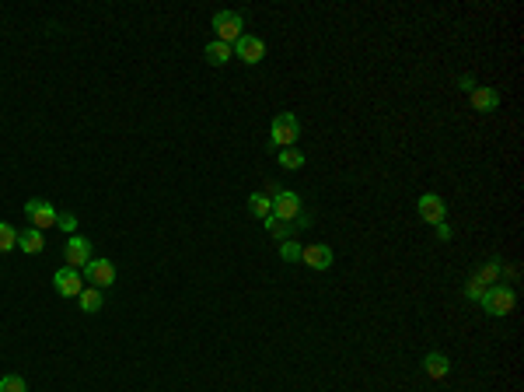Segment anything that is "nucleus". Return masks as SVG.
<instances>
[{
    "instance_id": "1",
    "label": "nucleus",
    "mask_w": 524,
    "mask_h": 392,
    "mask_svg": "<svg viewBox=\"0 0 524 392\" xmlns=\"http://www.w3.org/2000/svg\"><path fill=\"white\" fill-rule=\"evenodd\" d=\"M210 25H213V32H217V43L235 46L245 36V32H242V28H245V18L238 14V11H217Z\"/></svg>"
},
{
    "instance_id": "2",
    "label": "nucleus",
    "mask_w": 524,
    "mask_h": 392,
    "mask_svg": "<svg viewBox=\"0 0 524 392\" xmlns=\"http://www.w3.org/2000/svg\"><path fill=\"white\" fill-rule=\"evenodd\" d=\"M479 305H483L486 315H493V319L510 315V312H514V291H510V287H486Z\"/></svg>"
},
{
    "instance_id": "3",
    "label": "nucleus",
    "mask_w": 524,
    "mask_h": 392,
    "mask_svg": "<svg viewBox=\"0 0 524 392\" xmlns=\"http://www.w3.org/2000/svg\"><path fill=\"white\" fill-rule=\"evenodd\" d=\"M269 133H273V144L277 147H294V140L301 137V120L294 116V112H280L277 120H273V127H269Z\"/></svg>"
},
{
    "instance_id": "4",
    "label": "nucleus",
    "mask_w": 524,
    "mask_h": 392,
    "mask_svg": "<svg viewBox=\"0 0 524 392\" xmlns=\"http://www.w3.org/2000/svg\"><path fill=\"white\" fill-rule=\"evenodd\" d=\"M53 287H56L60 298H77L84 291V273L74 270V266H63V270L53 273Z\"/></svg>"
},
{
    "instance_id": "5",
    "label": "nucleus",
    "mask_w": 524,
    "mask_h": 392,
    "mask_svg": "<svg viewBox=\"0 0 524 392\" xmlns=\"http://www.w3.org/2000/svg\"><path fill=\"white\" fill-rule=\"evenodd\" d=\"M84 280H91V287H98V291H105V287H112L116 284V266L112 260H95L84 266Z\"/></svg>"
},
{
    "instance_id": "6",
    "label": "nucleus",
    "mask_w": 524,
    "mask_h": 392,
    "mask_svg": "<svg viewBox=\"0 0 524 392\" xmlns=\"http://www.w3.org/2000/svg\"><path fill=\"white\" fill-rule=\"evenodd\" d=\"M25 218H28L32 228L46 231V228L56 224V207H53L49 200H28V203H25Z\"/></svg>"
},
{
    "instance_id": "7",
    "label": "nucleus",
    "mask_w": 524,
    "mask_h": 392,
    "mask_svg": "<svg viewBox=\"0 0 524 392\" xmlns=\"http://www.w3.org/2000/svg\"><path fill=\"white\" fill-rule=\"evenodd\" d=\"M273 200V218L280 221H294L301 214V196L294 193V189H280L277 196H269Z\"/></svg>"
},
{
    "instance_id": "8",
    "label": "nucleus",
    "mask_w": 524,
    "mask_h": 392,
    "mask_svg": "<svg viewBox=\"0 0 524 392\" xmlns=\"http://www.w3.org/2000/svg\"><path fill=\"white\" fill-rule=\"evenodd\" d=\"M231 49H235V56H242L248 67H252V63H262V56H266V43L255 39V36H242Z\"/></svg>"
},
{
    "instance_id": "9",
    "label": "nucleus",
    "mask_w": 524,
    "mask_h": 392,
    "mask_svg": "<svg viewBox=\"0 0 524 392\" xmlns=\"http://www.w3.org/2000/svg\"><path fill=\"white\" fill-rule=\"evenodd\" d=\"M63 256H67V266H74V270H84V266L91 263V242H87V238H81V235H74V238L67 242Z\"/></svg>"
},
{
    "instance_id": "10",
    "label": "nucleus",
    "mask_w": 524,
    "mask_h": 392,
    "mask_svg": "<svg viewBox=\"0 0 524 392\" xmlns=\"http://www.w3.org/2000/svg\"><path fill=\"white\" fill-rule=\"evenodd\" d=\"M419 218L427 221V224H441V221H447V207H444V200L437 196V193L419 196Z\"/></svg>"
},
{
    "instance_id": "11",
    "label": "nucleus",
    "mask_w": 524,
    "mask_h": 392,
    "mask_svg": "<svg viewBox=\"0 0 524 392\" xmlns=\"http://www.w3.org/2000/svg\"><path fill=\"white\" fill-rule=\"evenodd\" d=\"M332 260H336V253L328 249V245H308V249H301V263L304 266H311V270H328L332 266Z\"/></svg>"
},
{
    "instance_id": "12",
    "label": "nucleus",
    "mask_w": 524,
    "mask_h": 392,
    "mask_svg": "<svg viewBox=\"0 0 524 392\" xmlns=\"http://www.w3.org/2000/svg\"><path fill=\"white\" fill-rule=\"evenodd\" d=\"M18 249L28 253V256H39L42 249H46V238H42L39 228H25V231H18Z\"/></svg>"
},
{
    "instance_id": "13",
    "label": "nucleus",
    "mask_w": 524,
    "mask_h": 392,
    "mask_svg": "<svg viewBox=\"0 0 524 392\" xmlns=\"http://www.w3.org/2000/svg\"><path fill=\"white\" fill-rule=\"evenodd\" d=\"M500 105V91L496 88H476L472 91V109L476 112H493Z\"/></svg>"
},
{
    "instance_id": "14",
    "label": "nucleus",
    "mask_w": 524,
    "mask_h": 392,
    "mask_svg": "<svg viewBox=\"0 0 524 392\" xmlns=\"http://www.w3.org/2000/svg\"><path fill=\"white\" fill-rule=\"evenodd\" d=\"M423 368H427V375L430 378H447V371H451V361H447V354H427L423 357Z\"/></svg>"
},
{
    "instance_id": "15",
    "label": "nucleus",
    "mask_w": 524,
    "mask_h": 392,
    "mask_svg": "<svg viewBox=\"0 0 524 392\" xmlns=\"http://www.w3.org/2000/svg\"><path fill=\"white\" fill-rule=\"evenodd\" d=\"M203 56H206V63H213V67H224V63L235 56V49H231L228 43H217V39H213V43L203 49Z\"/></svg>"
},
{
    "instance_id": "16",
    "label": "nucleus",
    "mask_w": 524,
    "mask_h": 392,
    "mask_svg": "<svg viewBox=\"0 0 524 392\" xmlns=\"http://www.w3.org/2000/svg\"><path fill=\"white\" fill-rule=\"evenodd\" d=\"M77 302H81V308L87 312V315L102 312V305H105V298H102V291H98V287H84L81 295H77Z\"/></svg>"
},
{
    "instance_id": "17",
    "label": "nucleus",
    "mask_w": 524,
    "mask_h": 392,
    "mask_svg": "<svg viewBox=\"0 0 524 392\" xmlns=\"http://www.w3.org/2000/svg\"><path fill=\"white\" fill-rule=\"evenodd\" d=\"M266 231L273 235V238H283V242H290V235L297 231V224H290V221H280V218H266Z\"/></svg>"
},
{
    "instance_id": "18",
    "label": "nucleus",
    "mask_w": 524,
    "mask_h": 392,
    "mask_svg": "<svg viewBox=\"0 0 524 392\" xmlns=\"http://www.w3.org/2000/svg\"><path fill=\"white\" fill-rule=\"evenodd\" d=\"M248 211H252V214H255V218H269V214H273V200H269V196H262V193H255V196H248Z\"/></svg>"
},
{
    "instance_id": "19",
    "label": "nucleus",
    "mask_w": 524,
    "mask_h": 392,
    "mask_svg": "<svg viewBox=\"0 0 524 392\" xmlns=\"http://www.w3.org/2000/svg\"><path fill=\"white\" fill-rule=\"evenodd\" d=\"M304 165V154L297 151V147H283L280 151V169H287V172H297Z\"/></svg>"
},
{
    "instance_id": "20",
    "label": "nucleus",
    "mask_w": 524,
    "mask_h": 392,
    "mask_svg": "<svg viewBox=\"0 0 524 392\" xmlns=\"http://www.w3.org/2000/svg\"><path fill=\"white\" fill-rule=\"evenodd\" d=\"M14 245H18V231L7 221H0V253H11Z\"/></svg>"
},
{
    "instance_id": "21",
    "label": "nucleus",
    "mask_w": 524,
    "mask_h": 392,
    "mask_svg": "<svg viewBox=\"0 0 524 392\" xmlns=\"http://www.w3.org/2000/svg\"><path fill=\"white\" fill-rule=\"evenodd\" d=\"M0 392H28V382L21 375H4L0 378Z\"/></svg>"
},
{
    "instance_id": "22",
    "label": "nucleus",
    "mask_w": 524,
    "mask_h": 392,
    "mask_svg": "<svg viewBox=\"0 0 524 392\" xmlns=\"http://www.w3.org/2000/svg\"><path fill=\"white\" fill-rule=\"evenodd\" d=\"M280 260L283 263H301V245H297V242H283V245H280Z\"/></svg>"
},
{
    "instance_id": "23",
    "label": "nucleus",
    "mask_w": 524,
    "mask_h": 392,
    "mask_svg": "<svg viewBox=\"0 0 524 392\" xmlns=\"http://www.w3.org/2000/svg\"><path fill=\"white\" fill-rule=\"evenodd\" d=\"M496 277H500V263H496V260H493V263H486L483 270L476 273V280H483V284H489V280H496Z\"/></svg>"
},
{
    "instance_id": "24",
    "label": "nucleus",
    "mask_w": 524,
    "mask_h": 392,
    "mask_svg": "<svg viewBox=\"0 0 524 392\" xmlns=\"http://www.w3.org/2000/svg\"><path fill=\"white\" fill-rule=\"evenodd\" d=\"M465 295H469L472 302H479V298L486 295V284H483V280H476V277H472V280H469V287H465Z\"/></svg>"
},
{
    "instance_id": "25",
    "label": "nucleus",
    "mask_w": 524,
    "mask_h": 392,
    "mask_svg": "<svg viewBox=\"0 0 524 392\" xmlns=\"http://www.w3.org/2000/svg\"><path fill=\"white\" fill-rule=\"evenodd\" d=\"M56 228H63V231L74 235V231H77V218H74V214H56Z\"/></svg>"
},
{
    "instance_id": "26",
    "label": "nucleus",
    "mask_w": 524,
    "mask_h": 392,
    "mask_svg": "<svg viewBox=\"0 0 524 392\" xmlns=\"http://www.w3.org/2000/svg\"><path fill=\"white\" fill-rule=\"evenodd\" d=\"M458 85H461V91H469V95H472V91H476V78H469V74H465Z\"/></svg>"
},
{
    "instance_id": "27",
    "label": "nucleus",
    "mask_w": 524,
    "mask_h": 392,
    "mask_svg": "<svg viewBox=\"0 0 524 392\" xmlns=\"http://www.w3.org/2000/svg\"><path fill=\"white\" fill-rule=\"evenodd\" d=\"M437 238H444V242H447V238H451V228H447V224H437Z\"/></svg>"
}]
</instances>
